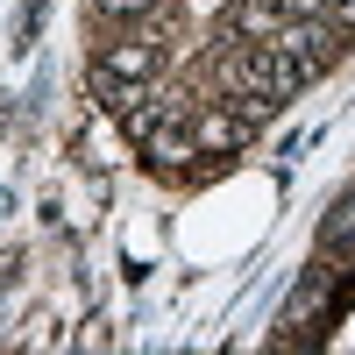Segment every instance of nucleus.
Wrapping results in <instances>:
<instances>
[{"label": "nucleus", "mask_w": 355, "mask_h": 355, "mask_svg": "<svg viewBox=\"0 0 355 355\" xmlns=\"http://www.w3.org/2000/svg\"><path fill=\"white\" fill-rule=\"evenodd\" d=\"M220 28H227L234 43H263V36H277V28H284V0H234Z\"/></svg>", "instance_id": "obj_1"}, {"label": "nucleus", "mask_w": 355, "mask_h": 355, "mask_svg": "<svg viewBox=\"0 0 355 355\" xmlns=\"http://www.w3.org/2000/svg\"><path fill=\"white\" fill-rule=\"evenodd\" d=\"M320 256H341V263H355V185L334 199V214L320 220Z\"/></svg>", "instance_id": "obj_2"}, {"label": "nucleus", "mask_w": 355, "mask_h": 355, "mask_svg": "<svg viewBox=\"0 0 355 355\" xmlns=\"http://www.w3.org/2000/svg\"><path fill=\"white\" fill-rule=\"evenodd\" d=\"M157 8H164V0H93V21H142Z\"/></svg>", "instance_id": "obj_3"}, {"label": "nucleus", "mask_w": 355, "mask_h": 355, "mask_svg": "<svg viewBox=\"0 0 355 355\" xmlns=\"http://www.w3.org/2000/svg\"><path fill=\"white\" fill-rule=\"evenodd\" d=\"M327 15H334L341 28H355V0H334V8H327Z\"/></svg>", "instance_id": "obj_4"}]
</instances>
